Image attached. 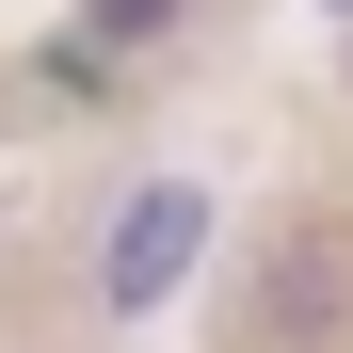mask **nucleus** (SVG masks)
<instances>
[{"mask_svg":"<svg viewBox=\"0 0 353 353\" xmlns=\"http://www.w3.org/2000/svg\"><path fill=\"white\" fill-rule=\"evenodd\" d=\"M193 257H209V193L193 176H145V193L97 225V305L112 321H161L176 289H193Z\"/></svg>","mask_w":353,"mask_h":353,"instance_id":"obj_1","label":"nucleus"},{"mask_svg":"<svg viewBox=\"0 0 353 353\" xmlns=\"http://www.w3.org/2000/svg\"><path fill=\"white\" fill-rule=\"evenodd\" d=\"M321 17H353V0H321Z\"/></svg>","mask_w":353,"mask_h":353,"instance_id":"obj_3","label":"nucleus"},{"mask_svg":"<svg viewBox=\"0 0 353 353\" xmlns=\"http://www.w3.org/2000/svg\"><path fill=\"white\" fill-rule=\"evenodd\" d=\"M176 0H81V48H161Z\"/></svg>","mask_w":353,"mask_h":353,"instance_id":"obj_2","label":"nucleus"}]
</instances>
